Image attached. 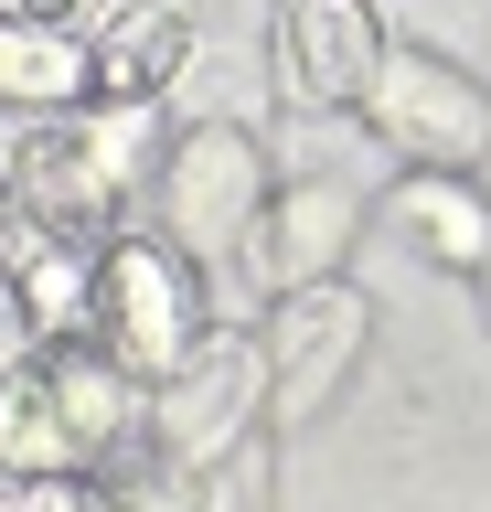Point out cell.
I'll use <instances>...</instances> for the list:
<instances>
[{"instance_id": "7", "label": "cell", "mask_w": 491, "mask_h": 512, "mask_svg": "<svg viewBox=\"0 0 491 512\" xmlns=\"http://www.w3.org/2000/svg\"><path fill=\"white\" fill-rule=\"evenodd\" d=\"M363 224H374V203H363L353 182H278L267 214H257L246 267H257L267 299H278V288H321V278H342V256L363 246Z\"/></svg>"}, {"instance_id": "5", "label": "cell", "mask_w": 491, "mask_h": 512, "mask_svg": "<svg viewBox=\"0 0 491 512\" xmlns=\"http://www.w3.org/2000/svg\"><path fill=\"white\" fill-rule=\"evenodd\" d=\"M363 342H374V310H363L353 278H321V288H278L257 320V352H267V427H299L321 416L342 384H353Z\"/></svg>"}, {"instance_id": "21", "label": "cell", "mask_w": 491, "mask_h": 512, "mask_svg": "<svg viewBox=\"0 0 491 512\" xmlns=\"http://www.w3.org/2000/svg\"><path fill=\"white\" fill-rule=\"evenodd\" d=\"M470 288H481V320H491V256H481V278H470Z\"/></svg>"}, {"instance_id": "13", "label": "cell", "mask_w": 491, "mask_h": 512, "mask_svg": "<svg viewBox=\"0 0 491 512\" xmlns=\"http://www.w3.org/2000/svg\"><path fill=\"white\" fill-rule=\"evenodd\" d=\"M75 480H86V512H193V470H182V459H171L150 427L107 438Z\"/></svg>"}, {"instance_id": "20", "label": "cell", "mask_w": 491, "mask_h": 512, "mask_svg": "<svg viewBox=\"0 0 491 512\" xmlns=\"http://www.w3.org/2000/svg\"><path fill=\"white\" fill-rule=\"evenodd\" d=\"M11 224H22V214H11V171H0V235H11Z\"/></svg>"}, {"instance_id": "10", "label": "cell", "mask_w": 491, "mask_h": 512, "mask_svg": "<svg viewBox=\"0 0 491 512\" xmlns=\"http://www.w3.org/2000/svg\"><path fill=\"white\" fill-rule=\"evenodd\" d=\"M86 54H97V96H161L193 64V11L182 0H107L86 22Z\"/></svg>"}, {"instance_id": "19", "label": "cell", "mask_w": 491, "mask_h": 512, "mask_svg": "<svg viewBox=\"0 0 491 512\" xmlns=\"http://www.w3.org/2000/svg\"><path fill=\"white\" fill-rule=\"evenodd\" d=\"M0 11H22V22H75V32H86L107 0H0Z\"/></svg>"}, {"instance_id": "18", "label": "cell", "mask_w": 491, "mask_h": 512, "mask_svg": "<svg viewBox=\"0 0 491 512\" xmlns=\"http://www.w3.org/2000/svg\"><path fill=\"white\" fill-rule=\"evenodd\" d=\"M22 363H43V331H33V310H22V278L0 267V384L22 374Z\"/></svg>"}, {"instance_id": "9", "label": "cell", "mask_w": 491, "mask_h": 512, "mask_svg": "<svg viewBox=\"0 0 491 512\" xmlns=\"http://www.w3.org/2000/svg\"><path fill=\"white\" fill-rule=\"evenodd\" d=\"M374 224L438 278H481V256H491V192L470 171H395L374 192Z\"/></svg>"}, {"instance_id": "4", "label": "cell", "mask_w": 491, "mask_h": 512, "mask_svg": "<svg viewBox=\"0 0 491 512\" xmlns=\"http://www.w3.org/2000/svg\"><path fill=\"white\" fill-rule=\"evenodd\" d=\"M139 427H150L182 470L246 448L267 427V352H257V331H214V320H203V342L139 395Z\"/></svg>"}, {"instance_id": "1", "label": "cell", "mask_w": 491, "mask_h": 512, "mask_svg": "<svg viewBox=\"0 0 491 512\" xmlns=\"http://www.w3.org/2000/svg\"><path fill=\"white\" fill-rule=\"evenodd\" d=\"M203 267L171 235H107L97 246V320H86V342L118 363V374L161 384L182 352L203 342Z\"/></svg>"}, {"instance_id": "8", "label": "cell", "mask_w": 491, "mask_h": 512, "mask_svg": "<svg viewBox=\"0 0 491 512\" xmlns=\"http://www.w3.org/2000/svg\"><path fill=\"white\" fill-rule=\"evenodd\" d=\"M374 64H385L374 0H278V75L299 107H363Z\"/></svg>"}, {"instance_id": "15", "label": "cell", "mask_w": 491, "mask_h": 512, "mask_svg": "<svg viewBox=\"0 0 491 512\" xmlns=\"http://www.w3.org/2000/svg\"><path fill=\"white\" fill-rule=\"evenodd\" d=\"M0 470H75V427L54 406L43 363H22V374L0 384Z\"/></svg>"}, {"instance_id": "14", "label": "cell", "mask_w": 491, "mask_h": 512, "mask_svg": "<svg viewBox=\"0 0 491 512\" xmlns=\"http://www.w3.org/2000/svg\"><path fill=\"white\" fill-rule=\"evenodd\" d=\"M11 278H22V310H33L43 342H86V320H97V246H43Z\"/></svg>"}, {"instance_id": "2", "label": "cell", "mask_w": 491, "mask_h": 512, "mask_svg": "<svg viewBox=\"0 0 491 512\" xmlns=\"http://www.w3.org/2000/svg\"><path fill=\"white\" fill-rule=\"evenodd\" d=\"M161 235L193 267H214V256H246L257 246V214H267V139L257 128H235V118H193V128H171V150H161Z\"/></svg>"}, {"instance_id": "16", "label": "cell", "mask_w": 491, "mask_h": 512, "mask_svg": "<svg viewBox=\"0 0 491 512\" xmlns=\"http://www.w3.org/2000/svg\"><path fill=\"white\" fill-rule=\"evenodd\" d=\"M257 502H267L257 448H225V459H203V470H193V512H257Z\"/></svg>"}, {"instance_id": "12", "label": "cell", "mask_w": 491, "mask_h": 512, "mask_svg": "<svg viewBox=\"0 0 491 512\" xmlns=\"http://www.w3.org/2000/svg\"><path fill=\"white\" fill-rule=\"evenodd\" d=\"M43 384H54V406H65V427H75V470H86L107 438H129V427H139V395H150V384L118 374L97 342H43Z\"/></svg>"}, {"instance_id": "6", "label": "cell", "mask_w": 491, "mask_h": 512, "mask_svg": "<svg viewBox=\"0 0 491 512\" xmlns=\"http://www.w3.org/2000/svg\"><path fill=\"white\" fill-rule=\"evenodd\" d=\"M11 214L33 224L43 246H107L118 235V214H129V171L97 150V128L86 118H43V128H22L11 139Z\"/></svg>"}, {"instance_id": "17", "label": "cell", "mask_w": 491, "mask_h": 512, "mask_svg": "<svg viewBox=\"0 0 491 512\" xmlns=\"http://www.w3.org/2000/svg\"><path fill=\"white\" fill-rule=\"evenodd\" d=\"M0 512H86L75 470H0Z\"/></svg>"}, {"instance_id": "11", "label": "cell", "mask_w": 491, "mask_h": 512, "mask_svg": "<svg viewBox=\"0 0 491 512\" xmlns=\"http://www.w3.org/2000/svg\"><path fill=\"white\" fill-rule=\"evenodd\" d=\"M97 96V54L75 22H22L0 11V107H33V118H75Z\"/></svg>"}, {"instance_id": "3", "label": "cell", "mask_w": 491, "mask_h": 512, "mask_svg": "<svg viewBox=\"0 0 491 512\" xmlns=\"http://www.w3.org/2000/svg\"><path fill=\"white\" fill-rule=\"evenodd\" d=\"M353 118L406 171H481L491 160V86L470 64L427 54V43H385V64H374V86H363Z\"/></svg>"}]
</instances>
